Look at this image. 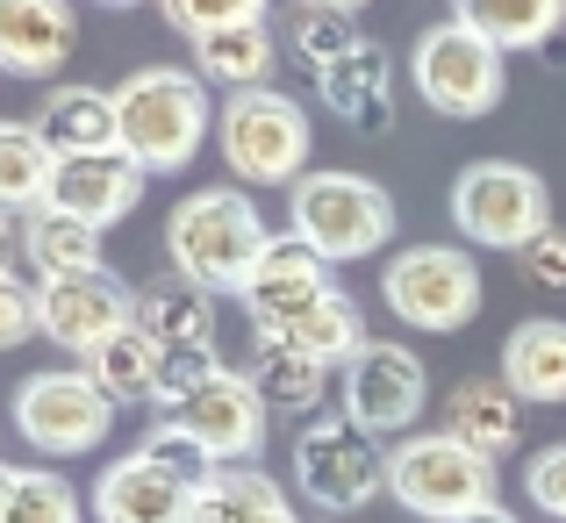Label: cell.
I'll list each match as a JSON object with an SVG mask.
<instances>
[{
	"label": "cell",
	"mask_w": 566,
	"mask_h": 523,
	"mask_svg": "<svg viewBox=\"0 0 566 523\" xmlns=\"http://www.w3.org/2000/svg\"><path fill=\"white\" fill-rule=\"evenodd\" d=\"M452 22L481 29L502 51H538L566 29V0H452Z\"/></svg>",
	"instance_id": "28"
},
{
	"label": "cell",
	"mask_w": 566,
	"mask_h": 523,
	"mask_svg": "<svg viewBox=\"0 0 566 523\" xmlns=\"http://www.w3.org/2000/svg\"><path fill=\"white\" fill-rule=\"evenodd\" d=\"M115 115H123V151L144 172H180L216 137L222 101H208V80L187 65H144L115 86Z\"/></svg>",
	"instance_id": "1"
},
{
	"label": "cell",
	"mask_w": 566,
	"mask_h": 523,
	"mask_svg": "<svg viewBox=\"0 0 566 523\" xmlns=\"http://www.w3.org/2000/svg\"><path fill=\"white\" fill-rule=\"evenodd\" d=\"M265 244H273V237H265V216L251 208V193H237V187H201L166 216L172 273H187L193 287H208V294L244 287Z\"/></svg>",
	"instance_id": "2"
},
{
	"label": "cell",
	"mask_w": 566,
	"mask_h": 523,
	"mask_svg": "<svg viewBox=\"0 0 566 523\" xmlns=\"http://www.w3.org/2000/svg\"><path fill=\"white\" fill-rule=\"evenodd\" d=\"M294 488L316 510H337V516L374 510L387 495V452H374V438L352 416H323V423H308L294 438Z\"/></svg>",
	"instance_id": "12"
},
{
	"label": "cell",
	"mask_w": 566,
	"mask_h": 523,
	"mask_svg": "<svg viewBox=\"0 0 566 523\" xmlns=\"http://www.w3.org/2000/svg\"><path fill=\"white\" fill-rule=\"evenodd\" d=\"M144 179L151 172H144L129 151H80V158H57V179H51V201L43 208L108 230V222H123L129 208L144 201Z\"/></svg>",
	"instance_id": "16"
},
{
	"label": "cell",
	"mask_w": 566,
	"mask_h": 523,
	"mask_svg": "<svg viewBox=\"0 0 566 523\" xmlns=\"http://www.w3.org/2000/svg\"><path fill=\"white\" fill-rule=\"evenodd\" d=\"M444 430H452L459 444H473V452L502 459L524 438V395H516L502 373L495 380H459L452 395H444Z\"/></svg>",
	"instance_id": "21"
},
{
	"label": "cell",
	"mask_w": 566,
	"mask_h": 523,
	"mask_svg": "<svg viewBox=\"0 0 566 523\" xmlns=\"http://www.w3.org/2000/svg\"><path fill=\"white\" fill-rule=\"evenodd\" d=\"M208 473H216V467H208L193 444L151 430L137 452H123L115 467H101V481H94V523H187L193 488H201Z\"/></svg>",
	"instance_id": "8"
},
{
	"label": "cell",
	"mask_w": 566,
	"mask_h": 523,
	"mask_svg": "<svg viewBox=\"0 0 566 523\" xmlns=\"http://www.w3.org/2000/svg\"><path fill=\"white\" fill-rule=\"evenodd\" d=\"M80 366L101 380V395H108L115 409H129V401H158V380H166V352H158L137 323H129V331H115V337H101Z\"/></svg>",
	"instance_id": "26"
},
{
	"label": "cell",
	"mask_w": 566,
	"mask_h": 523,
	"mask_svg": "<svg viewBox=\"0 0 566 523\" xmlns=\"http://www.w3.org/2000/svg\"><path fill=\"white\" fill-rule=\"evenodd\" d=\"M280 345H294V352H308V358H323V366H352L374 337H366V316H359V302H352L345 287H331L308 316H294L287 331H280Z\"/></svg>",
	"instance_id": "30"
},
{
	"label": "cell",
	"mask_w": 566,
	"mask_h": 523,
	"mask_svg": "<svg viewBox=\"0 0 566 523\" xmlns=\"http://www.w3.org/2000/svg\"><path fill=\"white\" fill-rule=\"evenodd\" d=\"M137 331L166 358H216V294L187 273H166L137 294Z\"/></svg>",
	"instance_id": "19"
},
{
	"label": "cell",
	"mask_w": 566,
	"mask_h": 523,
	"mask_svg": "<svg viewBox=\"0 0 566 523\" xmlns=\"http://www.w3.org/2000/svg\"><path fill=\"white\" fill-rule=\"evenodd\" d=\"M0 523H86L57 467H0Z\"/></svg>",
	"instance_id": "31"
},
{
	"label": "cell",
	"mask_w": 566,
	"mask_h": 523,
	"mask_svg": "<svg viewBox=\"0 0 566 523\" xmlns=\"http://www.w3.org/2000/svg\"><path fill=\"white\" fill-rule=\"evenodd\" d=\"M409 80H416V94H423L438 115H452V123H473V115H488V108L502 101V86H510V65H502V43H488L481 29L438 22V29H423V36H416Z\"/></svg>",
	"instance_id": "11"
},
{
	"label": "cell",
	"mask_w": 566,
	"mask_h": 523,
	"mask_svg": "<svg viewBox=\"0 0 566 523\" xmlns=\"http://www.w3.org/2000/svg\"><path fill=\"white\" fill-rule=\"evenodd\" d=\"M51 179H57V151L36 123H0V201L8 216H29V208L51 201Z\"/></svg>",
	"instance_id": "29"
},
{
	"label": "cell",
	"mask_w": 566,
	"mask_h": 523,
	"mask_svg": "<svg viewBox=\"0 0 566 523\" xmlns=\"http://www.w3.org/2000/svg\"><path fill=\"white\" fill-rule=\"evenodd\" d=\"M387 495L423 523L495 510V459L459 444L452 430H416V438H395V452H387Z\"/></svg>",
	"instance_id": "5"
},
{
	"label": "cell",
	"mask_w": 566,
	"mask_h": 523,
	"mask_svg": "<svg viewBox=\"0 0 566 523\" xmlns=\"http://www.w3.org/2000/svg\"><path fill=\"white\" fill-rule=\"evenodd\" d=\"M524 495L553 523H566V444H545V452L524 467Z\"/></svg>",
	"instance_id": "35"
},
{
	"label": "cell",
	"mask_w": 566,
	"mask_h": 523,
	"mask_svg": "<svg viewBox=\"0 0 566 523\" xmlns=\"http://www.w3.org/2000/svg\"><path fill=\"white\" fill-rule=\"evenodd\" d=\"M316 8H345V14H359V8H366V0H316Z\"/></svg>",
	"instance_id": "38"
},
{
	"label": "cell",
	"mask_w": 566,
	"mask_h": 523,
	"mask_svg": "<svg viewBox=\"0 0 566 523\" xmlns=\"http://www.w3.org/2000/svg\"><path fill=\"white\" fill-rule=\"evenodd\" d=\"M502 380L524 401H566V323L531 316L502 337Z\"/></svg>",
	"instance_id": "25"
},
{
	"label": "cell",
	"mask_w": 566,
	"mask_h": 523,
	"mask_svg": "<svg viewBox=\"0 0 566 523\" xmlns=\"http://www.w3.org/2000/svg\"><path fill=\"white\" fill-rule=\"evenodd\" d=\"M273 57H280L273 22H237V29H216V36H193V72L222 94L273 86Z\"/></svg>",
	"instance_id": "24"
},
{
	"label": "cell",
	"mask_w": 566,
	"mask_h": 523,
	"mask_svg": "<svg viewBox=\"0 0 566 523\" xmlns=\"http://www.w3.org/2000/svg\"><path fill=\"white\" fill-rule=\"evenodd\" d=\"M265 8L273 0H158V14L180 36H216V29H237V22H265Z\"/></svg>",
	"instance_id": "33"
},
{
	"label": "cell",
	"mask_w": 566,
	"mask_h": 523,
	"mask_svg": "<svg viewBox=\"0 0 566 523\" xmlns=\"http://www.w3.org/2000/svg\"><path fill=\"white\" fill-rule=\"evenodd\" d=\"M524 273L538 280V287H566V230H559V222L524 251Z\"/></svg>",
	"instance_id": "36"
},
{
	"label": "cell",
	"mask_w": 566,
	"mask_h": 523,
	"mask_svg": "<svg viewBox=\"0 0 566 523\" xmlns=\"http://www.w3.org/2000/svg\"><path fill=\"white\" fill-rule=\"evenodd\" d=\"M14 430H22L29 452L72 459V452L108 444L115 401L101 395V380L86 366H43V373H29V380L14 387Z\"/></svg>",
	"instance_id": "10"
},
{
	"label": "cell",
	"mask_w": 566,
	"mask_h": 523,
	"mask_svg": "<svg viewBox=\"0 0 566 523\" xmlns=\"http://www.w3.org/2000/svg\"><path fill=\"white\" fill-rule=\"evenodd\" d=\"M265 423H273V409L251 387V373L237 366H208L187 395L158 401V430L193 444L208 467H251V452L265 444Z\"/></svg>",
	"instance_id": "6"
},
{
	"label": "cell",
	"mask_w": 566,
	"mask_h": 523,
	"mask_svg": "<svg viewBox=\"0 0 566 523\" xmlns=\"http://www.w3.org/2000/svg\"><path fill=\"white\" fill-rule=\"evenodd\" d=\"M36 129L51 137L57 158L123 151V115H115V94H101V86H51L36 108Z\"/></svg>",
	"instance_id": "22"
},
{
	"label": "cell",
	"mask_w": 566,
	"mask_h": 523,
	"mask_svg": "<svg viewBox=\"0 0 566 523\" xmlns=\"http://www.w3.org/2000/svg\"><path fill=\"white\" fill-rule=\"evenodd\" d=\"M101 8H137V0H101Z\"/></svg>",
	"instance_id": "39"
},
{
	"label": "cell",
	"mask_w": 566,
	"mask_h": 523,
	"mask_svg": "<svg viewBox=\"0 0 566 523\" xmlns=\"http://www.w3.org/2000/svg\"><path fill=\"white\" fill-rule=\"evenodd\" d=\"M287 222L316 259L352 265V259H374V251L395 244V193L366 172H308L302 187L287 193Z\"/></svg>",
	"instance_id": "3"
},
{
	"label": "cell",
	"mask_w": 566,
	"mask_h": 523,
	"mask_svg": "<svg viewBox=\"0 0 566 523\" xmlns=\"http://www.w3.org/2000/svg\"><path fill=\"white\" fill-rule=\"evenodd\" d=\"M316 86H323V108H337V123H345L352 137H387V129H395V57H387L380 43L345 51Z\"/></svg>",
	"instance_id": "20"
},
{
	"label": "cell",
	"mask_w": 566,
	"mask_h": 523,
	"mask_svg": "<svg viewBox=\"0 0 566 523\" xmlns=\"http://www.w3.org/2000/svg\"><path fill=\"white\" fill-rule=\"evenodd\" d=\"M287 43H294V57H302L308 72H331L337 57L345 51H359V14H345V8H316V0H302V8H294V22H287Z\"/></svg>",
	"instance_id": "32"
},
{
	"label": "cell",
	"mask_w": 566,
	"mask_h": 523,
	"mask_svg": "<svg viewBox=\"0 0 566 523\" xmlns=\"http://www.w3.org/2000/svg\"><path fill=\"white\" fill-rule=\"evenodd\" d=\"M380 302L409 331H467L481 316V265L459 244H401L380 265Z\"/></svg>",
	"instance_id": "9"
},
{
	"label": "cell",
	"mask_w": 566,
	"mask_h": 523,
	"mask_svg": "<svg viewBox=\"0 0 566 523\" xmlns=\"http://www.w3.org/2000/svg\"><path fill=\"white\" fill-rule=\"evenodd\" d=\"M187 523H302L287 510V488L259 467H216L201 488H193Z\"/></svg>",
	"instance_id": "23"
},
{
	"label": "cell",
	"mask_w": 566,
	"mask_h": 523,
	"mask_svg": "<svg viewBox=\"0 0 566 523\" xmlns=\"http://www.w3.org/2000/svg\"><path fill=\"white\" fill-rule=\"evenodd\" d=\"M216 151L244 187H302L308 179V108L280 86L230 94L216 115Z\"/></svg>",
	"instance_id": "4"
},
{
	"label": "cell",
	"mask_w": 566,
	"mask_h": 523,
	"mask_svg": "<svg viewBox=\"0 0 566 523\" xmlns=\"http://www.w3.org/2000/svg\"><path fill=\"white\" fill-rule=\"evenodd\" d=\"M452 523H516L510 510H473V516H452Z\"/></svg>",
	"instance_id": "37"
},
{
	"label": "cell",
	"mask_w": 566,
	"mask_h": 523,
	"mask_svg": "<svg viewBox=\"0 0 566 523\" xmlns=\"http://www.w3.org/2000/svg\"><path fill=\"white\" fill-rule=\"evenodd\" d=\"M36 308H43V337L57 352H94L101 337L129 331L137 323V294L101 265V273H72V280H43L36 287Z\"/></svg>",
	"instance_id": "15"
},
{
	"label": "cell",
	"mask_w": 566,
	"mask_h": 523,
	"mask_svg": "<svg viewBox=\"0 0 566 523\" xmlns=\"http://www.w3.org/2000/svg\"><path fill=\"white\" fill-rule=\"evenodd\" d=\"M8 265L14 280H72V273H101V230L94 222H72L57 208H29L8 216Z\"/></svg>",
	"instance_id": "17"
},
{
	"label": "cell",
	"mask_w": 566,
	"mask_h": 523,
	"mask_svg": "<svg viewBox=\"0 0 566 523\" xmlns=\"http://www.w3.org/2000/svg\"><path fill=\"white\" fill-rule=\"evenodd\" d=\"M72 43H80L72 0H0V65L14 80H57Z\"/></svg>",
	"instance_id": "18"
},
{
	"label": "cell",
	"mask_w": 566,
	"mask_h": 523,
	"mask_svg": "<svg viewBox=\"0 0 566 523\" xmlns=\"http://www.w3.org/2000/svg\"><path fill=\"white\" fill-rule=\"evenodd\" d=\"M43 337V308H36V280H0V345H29Z\"/></svg>",
	"instance_id": "34"
},
{
	"label": "cell",
	"mask_w": 566,
	"mask_h": 523,
	"mask_svg": "<svg viewBox=\"0 0 566 523\" xmlns=\"http://www.w3.org/2000/svg\"><path fill=\"white\" fill-rule=\"evenodd\" d=\"M251 387L265 395V409H287V416H308L323 409V395H331V366L294 345H280V337H259V352H251Z\"/></svg>",
	"instance_id": "27"
},
{
	"label": "cell",
	"mask_w": 566,
	"mask_h": 523,
	"mask_svg": "<svg viewBox=\"0 0 566 523\" xmlns=\"http://www.w3.org/2000/svg\"><path fill=\"white\" fill-rule=\"evenodd\" d=\"M452 222L467 244L481 251H516L524 259L545 230H553V187L516 158H473L452 179Z\"/></svg>",
	"instance_id": "7"
},
{
	"label": "cell",
	"mask_w": 566,
	"mask_h": 523,
	"mask_svg": "<svg viewBox=\"0 0 566 523\" xmlns=\"http://www.w3.org/2000/svg\"><path fill=\"white\" fill-rule=\"evenodd\" d=\"M323 294H331V259H316V251L287 230V237H273V244L259 251L251 280L237 287V302H244V316H251L259 337H280L294 316H308Z\"/></svg>",
	"instance_id": "14"
},
{
	"label": "cell",
	"mask_w": 566,
	"mask_h": 523,
	"mask_svg": "<svg viewBox=\"0 0 566 523\" xmlns=\"http://www.w3.org/2000/svg\"><path fill=\"white\" fill-rule=\"evenodd\" d=\"M430 401V373L423 358L395 337H374L359 358L345 366V416L366 438H416V416Z\"/></svg>",
	"instance_id": "13"
}]
</instances>
